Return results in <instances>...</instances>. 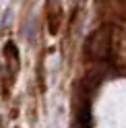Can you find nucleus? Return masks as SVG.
Here are the masks:
<instances>
[{
	"instance_id": "nucleus-1",
	"label": "nucleus",
	"mask_w": 126,
	"mask_h": 128,
	"mask_svg": "<svg viewBox=\"0 0 126 128\" xmlns=\"http://www.w3.org/2000/svg\"><path fill=\"white\" fill-rule=\"evenodd\" d=\"M112 54V27L101 25L87 37L85 44V58L91 62H104Z\"/></svg>"
},
{
	"instance_id": "nucleus-2",
	"label": "nucleus",
	"mask_w": 126,
	"mask_h": 128,
	"mask_svg": "<svg viewBox=\"0 0 126 128\" xmlns=\"http://www.w3.org/2000/svg\"><path fill=\"white\" fill-rule=\"evenodd\" d=\"M21 68V58H19V50L12 42H8L2 50V58H0V83L4 87V93L10 91V87L17 81Z\"/></svg>"
},
{
	"instance_id": "nucleus-3",
	"label": "nucleus",
	"mask_w": 126,
	"mask_h": 128,
	"mask_svg": "<svg viewBox=\"0 0 126 128\" xmlns=\"http://www.w3.org/2000/svg\"><path fill=\"white\" fill-rule=\"evenodd\" d=\"M58 25H60L58 14H50V33H52V35L58 33Z\"/></svg>"
},
{
	"instance_id": "nucleus-4",
	"label": "nucleus",
	"mask_w": 126,
	"mask_h": 128,
	"mask_svg": "<svg viewBox=\"0 0 126 128\" xmlns=\"http://www.w3.org/2000/svg\"><path fill=\"white\" fill-rule=\"evenodd\" d=\"M48 2H60V0H48Z\"/></svg>"
}]
</instances>
